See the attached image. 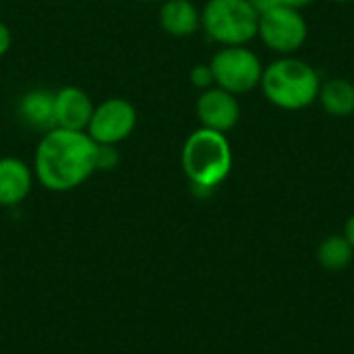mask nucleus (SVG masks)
Listing matches in <instances>:
<instances>
[{
  "instance_id": "nucleus-1",
  "label": "nucleus",
  "mask_w": 354,
  "mask_h": 354,
  "mask_svg": "<svg viewBox=\"0 0 354 354\" xmlns=\"http://www.w3.org/2000/svg\"><path fill=\"white\" fill-rule=\"evenodd\" d=\"M31 168L46 191H73L97 172V143L83 131L54 127L41 133Z\"/></svg>"
},
{
  "instance_id": "nucleus-2",
  "label": "nucleus",
  "mask_w": 354,
  "mask_h": 354,
  "mask_svg": "<svg viewBox=\"0 0 354 354\" xmlns=\"http://www.w3.org/2000/svg\"><path fill=\"white\" fill-rule=\"evenodd\" d=\"M180 166L195 193L209 195L232 170V147L224 133L195 129L183 143Z\"/></svg>"
},
{
  "instance_id": "nucleus-3",
  "label": "nucleus",
  "mask_w": 354,
  "mask_h": 354,
  "mask_svg": "<svg viewBox=\"0 0 354 354\" xmlns=\"http://www.w3.org/2000/svg\"><path fill=\"white\" fill-rule=\"evenodd\" d=\"M259 87L276 108L303 110L317 102L322 79L309 62L295 56H280L263 66Z\"/></svg>"
},
{
  "instance_id": "nucleus-4",
  "label": "nucleus",
  "mask_w": 354,
  "mask_h": 354,
  "mask_svg": "<svg viewBox=\"0 0 354 354\" xmlns=\"http://www.w3.org/2000/svg\"><path fill=\"white\" fill-rule=\"evenodd\" d=\"M257 27L259 12L249 0H207L201 8V29L220 46H247Z\"/></svg>"
},
{
  "instance_id": "nucleus-5",
  "label": "nucleus",
  "mask_w": 354,
  "mask_h": 354,
  "mask_svg": "<svg viewBox=\"0 0 354 354\" xmlns=\"http://www.w3.org/2000/svg\"><path fill=\"white\" fill-rule=\"evenodd\" d=\"M214 85L234 95L247 93L261 83L263 66L247 46H222L209 60Z\"/></svg>"
},
{
  "instance_id": "nucleus-6",
  "label": "nucleus",
  "mask_w": 354,
  "mask_h": 354,
  "mask_svg": "<svg viewBox=\"0 0 354 354\" xmlns=\"http://www.w3.org/2000/svg\"><path fill=\"white\" fill-rule=\"evenodd\" d=\"M137 108L127 97H106L95 104L85 133L97 145H120L137 129Z\"/></svg>"
},
{
  "instance_id": "nucleus-7",
  "label": "nucleus",
  "mask_w": 354,
  "mask_h": 354,
  "mask_svg": "<svg viewBox=\"0 0 354 354\" xmlns=\"http://www.w3.org/2000/svg\"><path fill=\"white\" fill-rule=\"evenodd\" d=\"M307 21L301 10L290 6H276L259 15L257 35L276 54L290 56L307 41Z\"/></svg>"
},
{
  "instance_id": "nucleus-8",
  "label": "nucleus",
  "mask_w": 354,
  "mask_h": 354,
  "mask_svg": "<svg viewBox=\"0 0 354 354\" xmlns=\"http://www.w3.org/2000/svg\"><path fill=\"white\" fill-rule=\"evenodd\" d=\"M195 114L199 127L226 135L241 120V104L234 93L214 85L199 93L195 104Z\"/></svg>"
},
{
  "instance_id": "nucleus-9",
  "label": "nucleus",
  "mask_w": 354,
  "mask_h": 354,
  "mask_svg": "<svg viewBox=\"0 0 354 354\" xmlns=\"http://www.w3.org/2000/svg\"><path fill=\"white\" fill-rule=\"evenodd\" d=\"M93 100L77 85H64L54 91V127L66 131H83L93 114Z\"/></svg>"
},
{
  "instance_id": "nucleus-10",
  "label": "nucleus",
  "mask_w": 354,
  "mask_h": 354,
  "mask_svg": "<svg viewBox=\"0 0 354 354\" xmlns=\"http://www.w3.org/2000/svg\"><path fill=\"white\" fill-rule=\"evenodd\" d=\"M33 183V168L25 160L17 156L0 158V207L21 205L29 197Z\"/></svg>"
},
{
  "instance_id": "nucleus-11",
  "label": "nucleus",
  "mask_w": 354,
  "mask_h": 354,
  "mask_svg": "<svg viewBox=\"0 0 354 354\" xmlns=\"http://www.w3.org/2000/svg\"><path fill=\"white\" fill-rule=\"evenodd\" d=\"M158 23L172 37H191L201 29V10L191 0H162Z\"/></svg>"
},
{
  "instance_id": "nucleus-12",
  "label": "nucleus",
  "mask_w": 354,
  "mask_h": 354,
  "mask_svg": "<svg viewBox=\"0 0 354 354\" xmlns=\"http://www.w3.org/2000/svg\"><path fill=\"white\" fill-rule=\"evenodd\" d=\"M19 120L39 133L54 129V91L44 87H33L25 91L17 102Z\"/></svg>"
},
{
  "instance_id": "nucleus-13",
  "label": "nucleus",
  "mask_w": 354,
  "mask_h": 354,
  "mask_svg": "<svg viewBox=\"0 0 354 354\" xmlns=\"http://www.w3.org/2000/svg\"><path fill=\"white\" fill-rule=\"evenodd\" d=\"M317 102L322 108L336 118H346L354 112V83L351 79L336 77L322 83Z\"/></svg>"
},
{
  "instance_id": "nucleus-14",
  "label": "nucleus",
  "mask_w": 354,
  "mask_h": 354,
  "mask_svg": "<svg viewBox=\"0 0 354 354\" xmlns=\"http://www.w3.org/2000/svg\"><path fill=\"white\" fill-rule=\"evenodd\" d=\"M354 257L353 245L344 234H332L328 236L319 249H317V261L326 270H344Z\"/></svg>"
},
{
  "instance_id": "nucleus-15",
  "label": "nucleus",
  "mask_w": 354,
  "mask_h": 354,
  "mask_svg": "<svg viewBox=\"0 0 354 354\" xmlns=\"http://www.w3.org/2000/svg\"><path fill=\"white\" fill-rule=\"evenodd\" d=\"M120 164V153L116 145H97V170L108 172Z\"/></svg>"
},
{
  "instance_id": "nucleus-16",
  "label": "nucleus",
  "mask_w": 354,
  "mask_h": 354,
  "mask_svg": "<svg viewBox=\"0 0 354 354\" xmlns=\"http://www.w3.org/2000/svg\"><path fill=\"white\" fill-rule=\"evenodd\" d=\"M191 83L197 87V89H209L214 87V75H212V68H209V62L207 64H195L191 68V75H189Z\"/></svg>"
},
{
  "instance_id": "nucleus-17",
  "label": "nucleus",
  "mask_w": 354,
  "mask_h": 354,
  "mask_svg": "<svg viewBox=\"0 0 354 354\" xmlns=\"http://www.w3.org/2000/svg\"><path fill=\"white\" fill-rule=\"evenodd\" d=\"M10 46H12V31L6 23L0 21V58L8 54Z\"/></svg>"
},
{
  "instance_id": "nucleus-18",
  "label": "nucleus",
  "mask_w": 354,
  "mask_h": 354,
  "mask_svg": "<svg viewBox=\"0 0 354 354\" xmlns=\"http://www.w3.org/2000/svg\"><path fill=\"white\" fill-rule=\"evenodd\" d=\"M251 2V6L261 15V12H266V10H270V8H276V6H280V2L278 0H249Z\"/></svg>"
},
{
  "instance_id": "nucleus-19",
  "label": "nucleus",
  "mask_w": 354,
  "mask_h": 354,
  "mask_svg": "<svg viewBox=\"0 0 354 354\" xmlns=\"http://www.w3.org/2000/svg\"><path fill=\"white\" fill-rule=\"evenodd\" d=\"M278 2H280V6H290V8L301 10V8H305V6L313 4L315 0H278Z\"/></svg>"
},
{
  "instance_id": "nucleus-20",
  "label": "nucleus",
  "mask_w": 354,
  "mask_h": 354,
  "mask_svg": "<svg viewBox=\"0 0 354 354\" xmlns=\"http://www.w3.org/2000/svg\"><path fill=\"white\" fill-rule=\"evenodd\" d=\"M344 236L348 239V243L353 245L354 249V214L348 218V222H346V226H344Z\"/></svg>"
},
{
  "instance_id": "nucleus-21",
  "label": "nucleus",
  "mask_w": 354,
  "mask_h": 354,
  "mask_svg": "<svg viewBox=\"0 0 354 354\" xmlns=\"http://www.w3.org/2000/svg\"><path fill=\"white\" fill-rule=\"evenodd\" d=\"M332 2H340V4H346V2H353V0H332Z\"/></svg>"
},
{
  "instance_id": "nucleus-22",
  "label": "nucleus",
  "mask_w": 354,
  "mask_h": 354,
  "mask_svg": "<svg viewBox=\"0 0 354 354\" xmlns=\"http://www.w3.org/2000/svg\"><path fill=\"white\" fill-rule=\"evenodd\" d=\"M139 2H162V0H139Z\"/></svg>"
},
{
  "instance_id": "nucleus-23",
  "label": "nucleus",
  "mask_w": 354,
  "mask_h": 354,
  "mask_svg": "<svg viewBox=\"0 0 354 354\" xmlns=\"http://www.w3.org/2000/svg\"><path fill=\"white\" fill-rule=\"evenodd\" d=\"M0 4H2V0H0Z\"/></svg>"
}]
</instances>
